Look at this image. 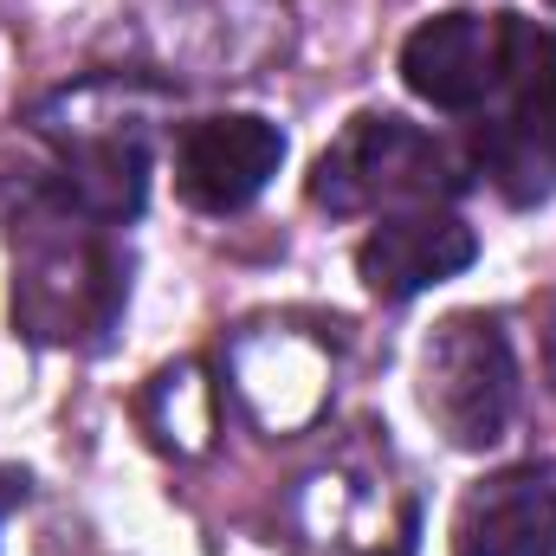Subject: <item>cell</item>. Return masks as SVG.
I'll return each instance as SVG.
<instances>
[{"instance_id": "cell-7", "label": "cell", "mask_w": 556, "mask_h": 556, "mask_svg": "<svg viewBox=\"0 0 556 556\" xmlns=\"http://www.w3.org/2000/svg\"><path fill=\"white\" fill-rule=\"evenodd\" d=\"M479 260V240L459 214L446 207H415V214H389L363 247H356V273L376 298H415L440 278L466 273Z\"/></svg>"}, {"instance_id": "cell-9", "label": "cell", "mask_w": 556, "mask_h": 556, "mask_svg": "<svg viewBox=\"0 0 556 556\" xmlns=\"http://www.w3.org/2000/svg\"><path fill=\"white\" fill-rule=\"evenodd\" d=\"M551 7H556V0H551Z\"/></svg>"}, {"instance_id": "cell-5", "label": "cell", "mask_w": 556, "mask_h": 556, "mask_svg": "<svg viewBox=\"0 0 556 556\" xmlns=\"http://www.w3.org/2000/svg\"><path fill=\"white\" fill-rule=\"evenodd\" d=\"M285 162V137L278 124L233 111V117H201L181 149H175V188L188 207L201 214H240L247 201L266 194V181Z\"/></svg>"}, {"instance_id": "cell-6", "label": "cell", "mask_w": 556, "mask_h": 556, "mask_svg": "<svg viewBox=\"0 0 556 556\" xmlns=\"http://www.w3.org/2000/svg\"><path fill=\"white\" fill-rule=\"evenodd\" d=\"M511 13H433L402 46V78L433 111H479L505 72Z\"/></svg>"}, {"instance_id": "cell-8", "label": "cell", "mask_w": 556, "mask_h": 556, "mask_svg": "<svg viewBox=\"0 0 556 556\" xmlns=\"http://www.w3.org/2000/svg\"><path fill=\"white\" fill-rule=\"evenodd\" d=\"M453 556H556V492L544 472H492L453 511Z\"/></svg>"}, {"instance_id": "cell-4", "label": "cell", "mask_w": 556, "mask_h": 556, "mask_svg": "<svg viewBox=\"0 0 556 556\" xmlns=\"http://www.w3.org/2000/svg\"><path fill=\"white\" fill-rule=\"evenodd\" d=\"M518 402V363L498 317L459 311L420 350V408L453 446H492Z\"/></svg>"}, {"instance_id": "cell-2", "label": "cell", "mask_w": 556, "mask_h": 556, "mask_svg": "<svg viewBox=\"0 0 556 556\" xmlns=\"http://www.w3.org/2000/svg\"><path fill=\"white\" fill-rule=\"evenodd\" d=\"M459 188V168L420 124L395 117V111H369L356 117L343 137L330 142L311 168V201L330 214H415V207H440Z\"/></svg>"}, {"instance_id": "cell-3", "label": "cell", "mask_w": 556, "mask_h": 556, "mask_svg": "<svg viewBox=\"0 0 556 556\" xmlns=\"http://www.w3.org/2000/svg\"><path fill=\"white\" fill-rule=\"evenodd\" d=\"M124 298V266L98 240V220H85L72 201L52 220L26 227V253L13 278V317L39 343H72L85 330H104Z\"/></svg>"}, {"instance_id": "cell-1", "label": "cell", "mask_w": 556, "mask_h": 556, "mask_svg": "<svg viewBox=\"0 0 556 556\" xmlns=\"http://www.w3.org/2000/svg\"><path fill=\"white\" fill-rule=\"evenodd\" d=\"M472 155L511 207L556 194V33L538 20H505V72L479 104Z\"/></svg>"}]
</instances>
